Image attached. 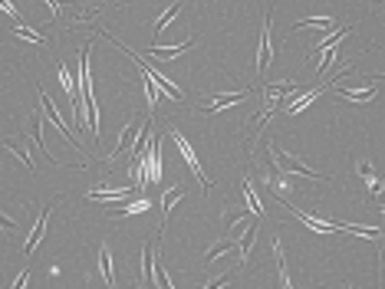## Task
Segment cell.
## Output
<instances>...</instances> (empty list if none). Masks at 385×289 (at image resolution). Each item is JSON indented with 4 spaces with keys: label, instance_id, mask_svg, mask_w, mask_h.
<instances>
[{
    "label": "cell",
    "instance_id": "cell-11",
    "mask_svg": "<svg viewBox=\"0 0 385 289\" xmlns=\"http://www.w3.org/2000/svg\"><path fill=\"white\" fill-rule=\"evenodd\" d=\"M322 89H326V86H316V89H306V92H300L296 99L290 102V105H283V112H286V115H296V112H303V109L310 105V102H313L316 95L322 92Z\"/></svg>",
    "mask_w": 385,
    "mask_h": 289
},
{
    "label": "cell",
    "instance_id": "cell-15",
    "mask_svg": "<svg viewBox=\"0 0 385 289\" xmlns=\"http://www.w3.org/2000/svg\"><path fill=\"white\" fill-rule=\"evenodd\" d=\"M274 257H276V263H280V289H293L290 273H286V257H283V247H280V234L274 237Z\"/></svg>",
    "mask_w": 385,
    "mask_h": 289
},
{
    "label": "cell",
    "instance_id": "cell-24",
    "mask_svg": "<svg viewBox=\"0 0 385 289\" xmlns=\"http://www.w3.org/2000/svg\"><path fill=\"white\" fill-rule=\"evenodd\" d=\"M0 13H7L10 20H14V26L20 23V13H16V7H14V3H7V0H0Z\"/></svg>",
    "mask_w": 385,
    "mask_h": 289
},
{
    "label": "cell",
    "instance_id": "cell-21",
    "mask_svg": "<svg viewBox=\"0 0 385 289\" xmlns=\"http://www.w3.org/2000/svg\"><path fill=\"white\" fill-rule=\"evenodd\" d=\"M234 243H237V237H234V240H224V243H214L211 250L204 253V260H208V263H214L218 257H224V253H230V250H234Z\"/></svg>",
    "mask_w": 385,
    "mask_h": 289
},
{
    "label": "cell",
    "instance_id": "cell-8",
    "mask_svg": "<svg viewBox=\"0 0 385 289\" xmlns=\"http://www.w3.org/2000/svg\"><path fill=\"white\" fill-rule=\"evenodd\" d=\"M152 211V197L148 194H138L135 201H126V204H118V207H112V217H132V214H145Z\"/></svg>",
    "mask_w": 385,
    "mask_h": 289
},
{
    "label": "cell",
    "instance_id": "cell-6",
    "mask_svg": "<svg viewBox=\"0 0 385 289\" xmlns=\"http://www.w3.org/2000/svg\"><path fill=\"white\" fill-rule=\"evenodd\" d=\"M274 59V39H270V10L264 16V26H260V53H257V79L264 76V69Z\"/></svg>",
    "mask_w": 385,
    "mask_h": 289
},
{
    "label": "cell",
    "instance_id": "cell-10",
    "mask_svg": "<svg viewBox=\"0 0 385 289\" xmlns=\"http://www.w3.org/2000/svg\"><path fill=\"white\" fill-rule=\"evenodd\" d=\"M50 211H53V207H43V211H40V217H36V224H33V230H30V240H26V247H24V253H33L40 247V240H43V234H46V220H50Z\"/></svg>",
    "mask_w": 385,
    "mask_h": 289
},
{
    "label": "cell",
    "instance_id": "cell-27",
    "mask_svg": "<svg viewBox=\"0 0 385 289\" xmlns=\"http://www.w3.org/2000/svg\"><path fill=\"white\" fill-rule=\"evenodd\" d=\"M14 220H10V217H4V214H0V230H4V234H10V230H14Z\"/></svg>",
    "mask_w": 385,
    "mask_h": 289
},
{
    "label": "cell",
    "instance_id": "cell-26",
    "mask_svg": "<svg viewBox=\"0 0 385 289\" xmlns=\"http://www.w3.org/2000/svg\"><path fill=\"white\" fill-rule=\"evenodd\" d=\"M228 283H230V273H224V276H218L214 283H208L204 289H220V286H228Z\"/></svg>",
    "mask_w": 385,
    "mask_h": 289
},
{
    "label": "cell",
    "instance_id": "cell-12",
    "mask_svg": "<svg viewBox=\"0 0 385 289\" xmlns=\"http://www.w3.org/2000/svg\"><path fill=\"white\" fill-rule=\"evenodd\" d=\"M99 270H102V280L109 286H116V270H112V253H109V243L99 247Z\"/></svg>",
    "mask_w": 385,
    "mask_h": 289
},
{
    "label": "cell",
    "instance_id": "cell-17",
    "mask_svg": "<svg viewBox=\"0 0 385 289\" xmlns=\"http://www.w3.org/2000/svg\"><path fill=\"white\" fill-rule=\"evenodd\" d=\"M14 36L26 39V43H36V46H46V43H50V39L43 36L40 30H30V26H24V23H16V26H14Z\"/></svg>",
    "mask_w": 385,
    "mask_h": 289
},
{
    "label": "cell",
    "instance_id": "cell-1",
    "mask_svg": "<svg viewBox=\"0 0 385 289\" xmlns=\"http://www.w3.org/2000/svg\"><path fill=\"white\" fill-rule=\"evenodd\" d=\"M267 151H270V158H274V164H276V171H280L283 178L296 174V178H320V181H326V174H320V171H313L310 164H303V158H300V155L280 151V148H274V145H270Z\"/></svg>",
    "mask_w": 385,
    "mask_h": 289
},
{
    "label": "cell",
    "instance_id": "cell-7",
    "mask_svg": "<svg viewBox=\"0 0 385 289\" xmlns=\"http://www.w3.org/2000/svg\"><path fill=\"white\" fill-rule=\"evenodd\" d=\"M247 89H240V92H220V95H211V99H204V105L201 109L204 112H220V109H230L234 102H244L247 99Z\"/></svg>",
    "mask_w": 385,
    "mask_h": 289
},
{
    "label": "cell",
    "instance_id": "cell-2",
    "mask_svg": "<svg viewBox=\"0 0 385 289\" xmlns=\"http://www.w3.org/2000/svg\"><path fill=\"white\" fill-rule=\"evenodd\" d=\"M168 138H172L174 145H178L181 158H184V164H188V171H191V174H194V178H198V184H201V188H204V191H211V188H214V181L208 178L204 171H201V161H198L194 148H191V145H188V138H181V132H178V128H168Z\"/></svg>",
    "mask_w": 385,
    "mask_h": 289
},
{
    "label": "cell",
    "instance_id": "cell-5",
    "mask_svg": "<svg viewBox=\"0 0 385 289\" xmlns=\"http://www.w3.org/2000/svg\"><path fill=\"white\" fill-rule=\"evenodd\" d=\"M376 92H378V79L372 82V86H366V89L332 86V95H336V99H342V102H352V105H366V102H372V99H376Z\"/></svg>",
    "mask_w": 385,
    "mask_h": 289
},
{
    "label": "cell",
    "instance_id": "cell-22",
    "mask_svg": "<svg viewBox=\"0 0 385 289\" xmlns=\"http://www.w3.org/2000/svg\"><path fill=\"white\" fill-rule=\"evenodd\" d=\"M142 283H152V247H142Z\"/></svg>",
    "mask_w": 385,
    "mask_h": 289
},
{
    "label": "cell",
    "instance_id": "cell-18",
    "mask_svg": "<svg viewBox=\"0 0 385 289\" xmlns=\"http://www.w3.org/2000/svg\"><path fill=\"white\" fill-rule=\"evenodd\" d=\"M178 13H181V3H172V7H168L165 13H162V16H158V20H155V39H152V46H155V43H158V36H162V30H165V26L172 23V20H174V16H178Z\"/></svg>",
    "mask_w": 385,
    "mask_h": 289
},
{
    "label": "cell",
    "instance_id": "cell-13",
    "mask_svg": "<svg viewBox=\"0 0 385 289\" xmlns=\"http://www.w3.org/2000/svg\"><path fill=\"white\" fill-rule=\"evenodd\" d=\"M303 26H313V30H330V26H336V16L322 13V16H306V20H296L293 23V30H303Z\"/></svg>",
    "mask_w": 385,
    "mask_h": 289
},
{
    "label": "cell",
    "instance_id": "cell-14",
    "mask_svg": "<svg viewBox=\"0 0 385 289\" xmlns=\"http://www.w3.org/2000/svg\"><path fill=\"white\" fill-rule=\"evenodd\" d=\"M184 197V188H172V191H165L162 194V224H168V214L174 211V204Z\"/></svg>",
    "mask_w": 385,
    "mask_h": 289
},
{
    "label": "cell",
    "instance_id": "cell-16",
    "mask_svg": "<svg viewBox=\"0 0 385 289\" xmlns=\"http://www.w3.org/2000/svg\"><path fill=\"white\" fill-rule=\"evenodd\" d=\"M257 230H260V224L250 217V224H247V234H244V243H240V263H247V257H250L254 243H257Z\"/></svg>",
    "mask_w": 385,
    "mask_h": 289
},
{
    "label": "cell",
    "instance_id": "cell-19",
    "mask_svg": "<svg viewBox=\"0 0 385 289\" xmlns=\"http://www.w3.org/2000/svg\"><path fill=\"white\" fill-rule=\"evenodd\" d=\"M191 46V39H184L181 46H152L148 53L155 56V59H172V56H178V53H184V49Z\"/></svg>",
    "mask_w": 385,
    "mask_h": 289
},
{
    "label": "cell",
    "instance_id": "cell-25",
    "mask_svg": "<svg viewBox=\"0 0 385 289\" xmlns=\"http://www.w3.org/2000/svg\"><path fill=\"white\" fill-rule=\"evenodd\" d=\"M26 280H30V270L24 266V273H20V276H16L14 283H10V289H26Z\"/></svg>",
    "mask_w": 385,
    "mask_h": 289
},
{
    "label": "cell",
    "instance_id": "cell-4",
    "mask_svg": "<svg viewBox=\"0 0 385 289\" xmlns=\"http://www.w3.org/2000/svg\"><path fill=\"white\" fill-rule=\"evenodd\" d=\"M276 201L286 204L283 197H276ZM286 211H290L293 217H296L300 224H303V227H310V230H313V234H320V237H332V234H339V224H326V220H316V217H310V214H303V211H296V207H290V204H286Z\"/></svg>",
    "mask_w": 385,
    "mask_h": 289
},
{
    "label": "cell",
    "instance_id": "cell-3",
    "mask_svg": "<svg viewBox=\"0 0 385 289\" xmlns=\"http://www.w3.org/2000/svg\"><path fill=\"white\" fill-rule=\"evenodd\" d=\"M40 105H43V115H46L50 122H53V125H56V132H63V138H66V141H72V145H76V148H79V138H76V135H72L70 122H66V118L60 115V112H56V102H53V99H50V95H46V89H40Z\"/></svg>",
    "mask_w": 385,
    "mask_h": 289
},
{
    "label": "cell",
    "instance_id": "cell-20",
    "mask_svg": "<svg viewBox=\"0 0 385 289\" xmlns=\"http://www.w3.org/2000/svg\"><path fill=\"white\" fill-rule=\"evenodd\" d=\"M56 76H60V86L66 89V95H70V105H72V99H76V86H72V72H70V66H66V63H60Z\"/></svg>",
    "mask_w": 385,
    "mask_h": 289
},
{
    "label": "cell",
    "instance_id": "cell-9",
    "mask_svg": "<svg viewBox=\"0 0 385 289\" xmlns=\"http://www.w3.org/2000/svg\"><path fill=\"white\" fill-rule=\"evenodd\" d=\"M132 138H135V115H128V122H126V125H122V132H118V145H116V148H112L109 161H106V164H109V168H112V164L118 161V158H122V151L128 148V141H132Z\"/></svg>",
    "mask_w": 385,
    "mask_h": 289
},
{
    "label": "cell",
    "instance_id": "cell-23",
    "mask_svg": "<svg viewBox=\"0 0 385 289\" xmlns=\"http://www.w3.org/2000/svg\"><path fill=\"white\" fill-rule=\"evenodd\" d=\"M4 148H7V151H14V155L26 164V168H33V158H30V151H26V145H24V148H16L14 141H4Z\"/></svg>",
    "mask_w": 385,
    "mask_h": 289
}]
</instances>
